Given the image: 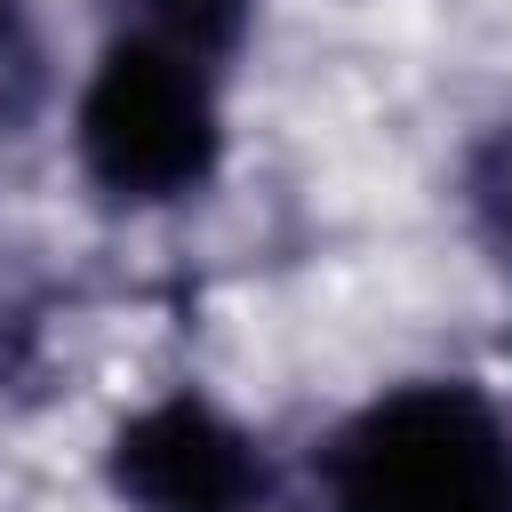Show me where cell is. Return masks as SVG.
Returning <instances> with one entry per match:
<instances>
[{
    "mask_svg": "<svg viewBox=\"0 0 512 512\" xmlns=\"http://www.w3.org/2000/svg\"><path fill=\"white\" fill-rule=\"evenodd\" d=\"M120 16H128L136 40H160L192 64L232 56L240 32H248V0H120Z\"/></svg>",
    "mask_w": 512,
    "mask_h": 512,
    "instance_id": "277c9868",
    "label": "cell"
},
{
    "mask_svg": "<svg viewBox=\"0 0 512 512\" xmlns=\"http://www.w3.org/2000/svg\"><path fill=\"white\" fill-rule=\"evenodd\" d=\"M328 512H512V432L472 384H400L320 448Z\"/></svg>",
    "mask_w": 512,
    "mask_h": 512,
    "instance_id": "6da1fadb",
    "label": "cell"
},
{
    "mask_svg": "<svg viewBox=\"0 0 512 512\" xmlns=\"http://www.w3.org/2000/svg\"><path fill=\"white\" fill-rule=\"evenodd\" d=\"M40 96V40L16 0H0V128H16Z\"/></svg>",
    "mask_w": 512,
    "mask_h": 512,
    "instance_id": "8992f818",
    "label": "cell"
},
{
    "mask_svg": "<svg viewBox=\"0 0 512 512\" xmlns=\"http://www.w3.org/2000/svg\"><path fill=\"white\" fill-rule=\"evenodd\" d=\"M72 136H80L88 184L128 200V208H160V200L200 192L216 176V152H224L208 64L120 32L80 88Z\"/></svg>",
    "mask_w": 512,
    "mask_h": 512,
    "instance_id": "7a4b0ae2",
    "label": "cell"
},
{
    "mask_svg": "<svg viewBox=\"0 0 512 512\" xmlns=\"http://www.w3.org/2000/svg\"><path fill=\"white\" fill-rule=\"evenodd\" d=\"M112 488L128 512H264L272 480L240 424H224L208 400L176 392L120 424L112 440Z\"/></svg>",
    "mask_w": 512,
    "mask_h": 512,
    "instance_id": "3957f363",
    "label": "cell"
},
{
    "mask_svg": "<svg viewBox=\"0 0 512 512\" xmlns=\"http://www.w3.org/2000/svg\"><path fill=\"white\" fill-rule=\"evenodd\" d=\"M464 216H472L480 248L496 256V272L512 280V120L472 144V160H464Z\"/></svg>",
    "mask_w": 512,
    "mask_h": 512,
    "instance_id": "5b68a950",
    "label": "cell"
}]
</instances>
